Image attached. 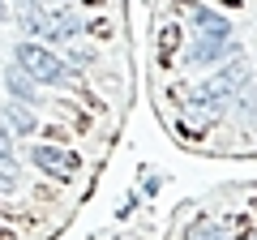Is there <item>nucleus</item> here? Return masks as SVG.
<instances>
[{
    "label": "nucleus",
    "mask_w": 257,
    "mask_h": 240,
    "mask_svg": "<svg viewBox=\"0 0 257 240\" xmlns=\"http://www.w3.org/2000/svg\"><path fill=\"white\" fill-rule=\"evenodd\" d=\"M13 155V133H9V125L0 120V159H9Z\"/></svg>",
    "instance_id": "nucleus-9"
},
{
    "label": "nucleus",
    "mask_w": 257,
    "mask_h": 240,
    "mask_svg": "<svg viewBox=\"0 0 257 240\" xmlns=\"http://www.w3.org/2000/svg\"><path fill=\"white\" fill-rule=\"evenodd\" d=\"M18 185H22V167H18V159H0V193H18Z\"/></svg>",
    "instance_id": "nucleus-7"
},
{
    "label": "nucleus",
    "mask_w": 257,
    "mask_h": 240,
    "mask_svg": "<svg viewBox=\"0 0 257 240\" xmlns=\"http://www.w3.org/2000/svg\"><path fill=\"white\" fill-rule=\"evenodd\" d=\"M13 18V9H9V0H0V22H9Z\"/></svg>",
    "instance_id": "nucleus-10"
},
{
    "label": "nucleus",
    "mask_w": 257,
    "mask_h": 240,
    "mask_svg": "<svg viewBox=\"0 0 257 240\" xmlns=\"http://www.w3.org/2000/svg\"><path fill=\"white\" fill-rule=\"evenodd\" d=\"M248 240H257V231H253V236H248Z\"/></svg>",
    "instance_id": "nucleus-11"
},
{
    "label": "nucleus",
    "mask_w": 257,
    "mask_h": 240,
    "mask_svg": "<svg viewBox=\"0 0 257 240\" xmlns=\"http://www.w3.org/2000/svg\"><path fill=\"white\" fill-rule=\"evenodd\" d=\"M13 65L26 69L39 86H73L77 82V73L69 69V60L56 56V47L43 43V39H22V43H13Z\"/></svg>",
    "instance_id": "nucleus-1"
},
{
    "label": "nucleus",
    "mask_w": 257,
    "mask_h": 240,
    "mask_svg": "<svg viewBox=\"0 0 257 240\" xmlns=\"http://www.w3.org/2000/svg\"><path fill=\"white\" fill-rule=\"evenodd\" d=\"M189 22L197 26V35H202V39H219V43H231V26H227V18H219V13L202 9V5H189Z\"/></svg>",
    "instance_id": "nucleus-5"
},
{
    "label": "nucleus",
    "mask_w": 257,
    "mask_h": 240,
    "mask_svg": "<svg viewBox=\"0 0 257 240\" xmlns=\"http://www.w3.org/2000/svg\"><path fill=\"white\" fill-rule=\"evenodd\" d=\"M176 43H180V30H176V26H167L163 35H159V52H163V60H172Z\"/></svg>",
    "instance_id": "nucleus-8"
},
{
    "label": "nucleus",
    "mask_w": 257,
    "mask_h": 240,
    "mask_svg": "<svg viewBox=\"0 0 257 240\" xmlns=\"http://www.w3.org/2000/svg\"><path fill=\"white\" fill-rule=\"evenodd\" d=\"M231 43H219V39H193L189 47V65H214V60H223V52H227Z\"/></svg>",
    "instance_id": "nucleus-6"
},
{
    "label": "nucleus",
    "mask_w": 257,
    "mask_h": 240,
    "mask_svg": "<svg viewBox=\"0 0 257 240\" xmlns=\"http://www.w3.org/2000/svg\"><path fill=\"white\" fill-rule=\"evenodd\" d=\"M30 163L39 167V172L43 176H73L77 167H82V159L73 155V150H64V146H35L30 150Z\"/></svg>",
    "instance_id": "nucleus-2"
},
{
    "label": "nucleus",
    "mask_w": 257,
    "mask_h": 240,
    "mask_svg": "<svg viewBox=\"0 0 257 240\" xmlns=\"http://www.w3.org/2000/svg\"><path fill=\"white\" fill-rule=\"evenodd\" d=\"M0 120L9 125L13 138H30V133H39V116H35V107H30V103L9 99L5 107H0Z\"/></svg>",
    "instance_id": "nucleus-4"
},
{
    "label": "nucleus",
    "mask_w": 257,
    "mask_h": 240,
    "mask_svg": "<svg viewBox=\"0 0 257 240\" xmlns=\"http://www.w3.org/2000/svg\"><path fill=\"white\" fill-rule=\"evenodd\" d=\"M5 90H9V99L30 103V107L47 103V99H43V90H39V82L26 73V69H18V65H5Z\"/></svg>",
    "instance_id": "nucleus-3"
}]
</instances>
